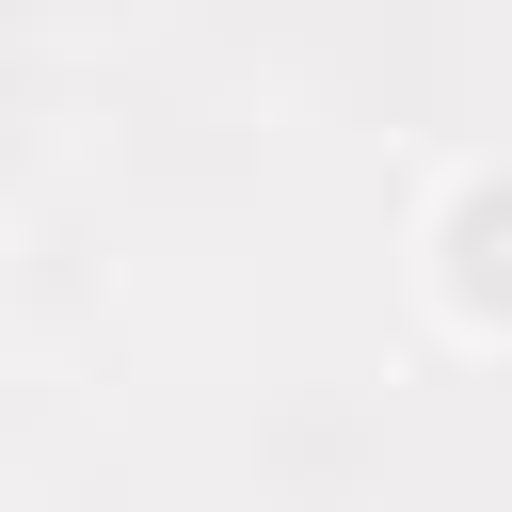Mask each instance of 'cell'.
<instances>
[{
  "instance_id": "obj_1",
  "label": "cell",
  "mask_w": 512,
  "mask_h": 512,
  "mask_svg": "<svg viewBox=\"0 0 512 512\" xmlns=\"http://www.w3.org/2000/svg\"><path fill=\"white\" fill-rule=\"evenodd\" d=\"M448 288H464V320H512V176H480L448 208Z\"/></svg>"
}]
</instances>
